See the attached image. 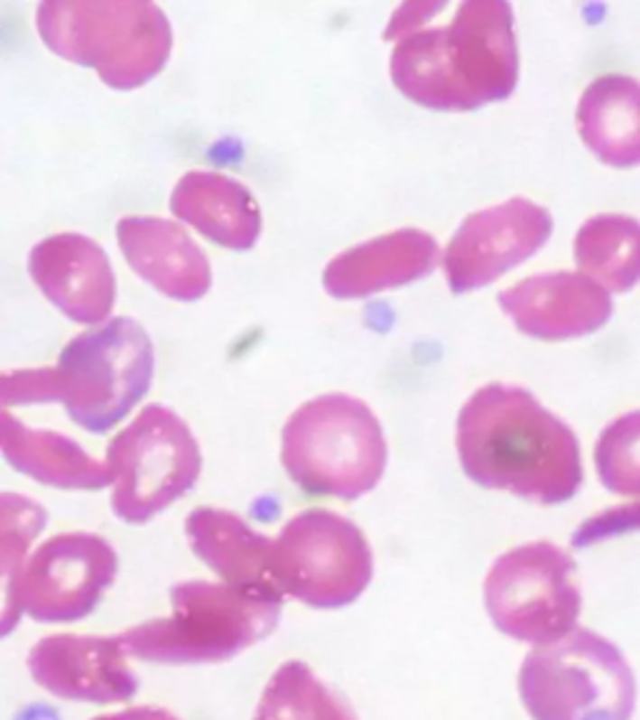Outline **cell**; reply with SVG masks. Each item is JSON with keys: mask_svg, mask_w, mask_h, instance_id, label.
Wrapping results in <instances>:
<instances>
[{"mask_svg": "<svg viewBox=\"0 0 640 720\" xmlns=\"http://www.w3.org/2000/svg\"><path fill=\"white\" fill-rule=\"evenodd\" d=\"M456 453L470 483L538 506L568 503L586 478L575 430L513 383H488L466 400Z\"/></svg>", "mask_w": 640, "mask_h": 720, "instance_id": "cell-1", "label": "cell"}, {"mask_svg": "<svg viewBox=\"0 0 640 720\" xmlns=\"http://www.w3.org/2000/svg\"><path fill=\"white\" fill-rule=\"evenodd\" d=\"M521 76L515 13L506 0H466L448 25L393 43L391 80L415 106L466 113L513 96Z\"/></svg>", "mask_w": 640, "mask_h": 720, "instance_id": "cell-2", "label": "cell"}, {"mask_svg": "<svg viewBox=\"0 0 640 720\" xmlns=\"http://www.w3.org/2000/svg\"><path fill=\"white\" fill-rule=\"evenodd\" d=\"M155 351L148 331L128 315L70 338L55 366L23 368L0 378V403H60L88 433H108L151 390Z\"/></svg>", "mask_w": 640, "mask_h": 720, "instance_id": "cell-3", "label": "cell"}, {"mask_svg": "<svg viewBox=\"0 0 640 720\" xmlns=\"http://www.w3.org/2000/svg\"><path fill=\"white\" fill-rule=\"evenodd\" d=\"M35 31L51 53L96 70L113 90L151 83L173 51V25L148 0H45Z\"/></svg>", "mask_w": 640, "mask_h": 720, "instance_id": "cell-4", "label": "cell"}, {"mask_svg": "<svg viewBox=\"0 0 640 720\" xmlns=\"http://www.w3.org/2000/svg\"><path fill=\"white\" fill-rule=\"evenodd\" d=\"M283 601L228 583L183 581L171 588V615L118 633L131 658L155 666L223 663L265 641L281 623Z\"/></svg>", "mask_w": 640, "mask_h": 720, "instance_id": "cell-5", "label": "cell"}, {"mask_svg": "<svg viewBox=\"0 0 640 720\" xmlns=\"http://www.w3.org/2000/svg\"><path fill=\"white\" fill-rule=\"evenodd\" d=\"M281 463L303 493L358 500L383 481L388 443L366 400L326 393L303 403L285 420Z\"/></svg>", "mask_w": 640, "mask_h": 720, "instance_id": "cell-6", "label": "cell"}, {"mask_svg": "<svg viewBox=\"0 0 640 720\" xmlns=\"http://www.w3.org/2000/svg\"><path fill=\"white\" fill-rule=\"evenodd\" d=\"M518 698L531 720H633L638 683L618 645L580 625L531 648L518 668Z\"/></svg>", "mask_w": 640, "mask_h": 720, "instance_id": "cell-7", "label": "cell"}, {"mask_svg": "<svg viewBox=\"0 0 640 720\" xmlns=\"http://www.w3.org/2000/svg\"><path fill=\"white\" fill-rule=\"evenodd\" d=\"M483 605L496 631L531 648L563 641L580 628L583 591L573 556L551 540H533L493 560Z\"/></svg>", "mask_w": 640, "mask_h": 720, "instance_id": "cell-8", "label": "cell"}, {"mask_svg": "<svg viewBox=\"0 0 640 720\" xmlns=\"http://www.w3.org/2000/svg\"><path fill=\"white\" fill-rule=\"evenodd\" d=\"M113 485L110 508L131 526H143L193 491L203 455L193 430L175 410L151 403L108 443Z\"/></svg>", "mask_w": 640, "mask_h": 720, "instance_id": "cell-9", "label": "cell"}, {"mask_svg": "<svg viewBox=\"0 0 640 720\" xmlns=\"http://www.w3.org/2000/svg\"><path fill=\"white\" fill-rule=\"evenodd\" d=\"M273 575L285 598L318 611H338L368 591L373 550L350 518L308 508L273 538Z\"/></svg>", "mask_w": 640, "mask_h": 720, "instance_id": "cell-10", "label": "cell"}, {"mask_svg": "<svg viewBox=\"0 0 640 720\" xmlns=\"http://www.w3.org/2000/svg\"><path fill=\"white\" fill-rule=\"evenodd\" d=\"M118 575V553L88 530L48 538L5 583L0 633L11 635L21 615L35 623H76L98 608Z\"/></svg>", "mask_w": 640, "mask_h": 720, "instance_id": "cell-11", "label": "cell"}, {"mask_svg": "<svg viewBox=\"0 0 640 720\" xmlns=\"http://www.w3.org/2000/svg\"><path fill=\"white\" fill-rule=\"evenodd\" d=\"M553 226V213L523 195L470 213L443 250L450 293L466 295L518 268L551 240Z\"/></svg>", "mask_w": 640, "mask_h": 720, "instance_id": "cell-12", "label": "cell"}, {"mask_svg": "<svg viewBox=\"0 0 640 720\" xmlns=\"http://www.w3.org/2000/svg\"><path fill=\"white\" fill-rule=\"evenodd\" d=\"M128 658L118 635L58 633L31 648L28 673L55 698L110 706L138 693V676Z\"/></svg>", "mask_w": 640, "mask_h": 720, "instance_id": "cell-13", "label": "cell"}, {"mask_svg": "<svg viewBox=\"0 0 640 720\" xmlns=\"http://www.w3.org/2000/svg\"><path fill=\"white\" fill-rule=\"evenodd\" d=\"M500 311L528 338L570 341L600 331L616 313L613 293L580 270H543L498 293Z\"/></svg>", "mask_w": 640, "mask_h": 720, "instance_id": "cell-14", "label": "cell"}, {"mask_svg": "<svg viewBox=\"0 0 640 720\" xmlns=\"http://www.w3.org/2000/svg\"><path fill=\"white\" fill-rule=\"evenodd\" d=\"M28 273L45 301L78 325L110 321L118 298L108 253L83 233H55L28 253Z\"/></svg>", "mask_w": 640, "mask_h": 720, "instance_id": "cell-15", "label": "cell"}, {"mask_svg": "<svg viewBox=\"0 0 640 720\" xmlns=\"http://www.w3.org/2000/svg\"><path fill=\"white\" fill-rule=\"evenodd\" d=\"M443 266V250L421 228H398L338 253L323 270V291L338 301H363L405 288Z\"/></svg>", "mask_w": 640, "mask_h": 720, "instance_id": "cell-16", "label": "cell"}, {"mask_svg": "<svg viewBox=\"0 0 640 720\" xmlns=\"http://www.w3.org/2000/svg\"><path fill=\"white\" fill-rule=\"evenodd\" d=\"M125 263L151 288L171 301H200L213 283L203 248L178 220L158 215H125L116 226Z\"/></svg>", "mask_w": 640, "mask_h": 720, "instance_id": "cell-17", "label": "cell"}, {"mask_svg": "<svg viewBox=\"0 0 640 720\" xmlns=\"http://www.w3.org/2000/svg\"><path fill=\"white\" fill-rule=\"evenodd\" d=\"M183 530L193 556L216 573L218 581L285 601L273 575V538L253 530L238 513L196 508L185 518Z\"/></svg>", "mask_w": 640, "mask_h": 720, "instance_id": "cell-18", "label": "cell"}, {"mask_svg": "<svg viewBox=\"0 0 640 720\" xmlns=\"http://www.w3.org/2000/svg\"><path fill=\"white\" fill-rule=\"evenodd\" d=\"M171 213L216 246L250 250L263 230V213L246 185L216 171H188L173 185Z\"/></svg>", "mask_w": 640, "mask_h": 720, "instance_id": "cell-19", "label": "cell"}, {"mask_svg": "<svg viewBox=\"0 0 640 720\" xmlns=\"http://www.w3.org/2000/svg\"><path fill=\"white\" fill-rule=\"evenodd\" d=\"M0 448L13 471L35 483L60 491H103L113 485L108 463L96 461L63 433L25 425L8 408L0 413Z\"/></svg>", "mask_w": 640, "mask_h": 720, "instance_id": "cell-20", "label": "cell"}, {"mask_svg": "<svg viewBox=\"0 0 640 720\" xmlns=\"http://www.w3.org/2000/svg\"><path fill=\"white\" fill-rule=\"evenodd\" d=\"M578 136L598 161L613 168L640 165V78L600 73L578 98Z\"/></svg>", "mask_w": 640, "mask_h": 720, "instance_id": "cell-21", "label": "cell"}, {"mask_svg": "<svg viewBox=\"0 0 640 720\" xmlns=\"http://www.w3.org/2000/svg\"><path fill=\"white\" fill-rule=\"evenodd\" d=\"M575 268L606 291L628 293L640 283V218L606 210L586 218L573 238Z\"/></svg>", "mask_w": 640, "mask_h": 720, "instance_id": "cell-22", "label": "cell"}, {"mask_svg": "<svg viewBox=\"0 0 640 720\" xmlns=\"http://www.w3.org/2000/svg\"><path fill=\"white\" fill-rule=\"evenodd\" d=\"M253 720H358V715L308 663L288 660L268 678Z\"/></svg>", "mask_w": 640, "mask_h": 720, "instance_id": "cell-23", "label": "cell"}, {"mask_svg": "<svg viewBox=\"0 0 640 720\" xmlns=\"http://www.w3.org/2000/svg\"><path fill=\"white\" fill-rule=\"evenodd\" d=\"M593 465L600 485L620 498H640V408L608 420L598 433Z\"/></svg>", "mask_w": 640, "mask_h": 720, "instance_id": "cell-24", "label": "cell"}, {"mask_svg": "<svg viewBox=\"0 0 640 720\" xmlns=\"http://www.w3.org/2000/svg\"><path fill=\"white\" fill-rule=\"evenodd\" d=\"M48 523V513L33 498L21 493L0 495V573L3 583L15 578V573L28 560V550Z\"/></svg>", "mask_w": 640, "mask_h": 720, "instance_id": "cell-25", "label": "cell"}, {"mask_svg": "<svg viewBox=\"0 0 640 720\" xmlns=\"http://www.w3.org/2000/svg\"><path fill=\"white\" fill-rule=\"evenodd\" d=\"M640 533V498L620 506H610L588 516L570 536V546L578 550L593 548L616 538Z\"/></svg>", "mask_w": 640, "mask_h": 720, "instance_id": "cell-26", "label": "cell"}, {"mask_svg": "<svg viewBox=\"0 0 640 720\" xmlns=\"http://www.w3.org/2000/svg\"><path fill=\"white\" fill-rule=\"evenodd\" d=\"M443 8V0H431V3L428 0H413V3H403L401 8H395V13L391 15L388 28L383 31V38L398 43L405 35L423 31L425 23L433 21L435 13H441Z\"/></svg>", "mask_w": 640, "mask_h": 720, "instance_id": "cell-27", "label": "cell"}, {"mask_svg": "<svg viewBox=\"0 0 640 720\" xmlns=\"http://www.w3.org/2000/svg\"><path fill=\"white\" fill-rule=\"evenodd\" d=\"M90 720H181L173 715L171 710L158 708V706H133V708L118 710V713H108V715H98Z\"/></svg>", "mask_w": 640, "mask_h": 720, "instance_id": "cell-28", "label": "cell"}]
</instances>
